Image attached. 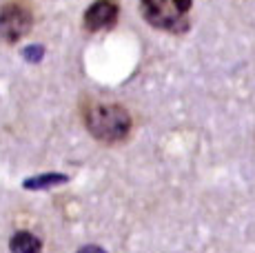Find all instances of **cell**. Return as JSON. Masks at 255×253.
Returning a JSON list of instances; mask_svg holds the SVG:
<instances>
[{
	"label": "cell",
	"instance_id": "3",
	"mask_svg": "<svg viewBox=\"0 0 255 253\" xmlns=\"http://www.w3.org/2000/svg\"><path fill=\"white\" fill-rule=\"evenodd\" d=\"M33 27V11L24 0H9L0 7V38L9 45L22 40Z\"/></svg>",
	"mask_w": 255,
	"mask_h": 253
},
{
	"label": "cell",
	"instance_id": "1",
	"mask_svg": "<svg viewBox=\"0 0 255 253\" xmlns=\"http://www.w3.org/2000/svg\"><path fill=\"white\" fill-rule=\"evenodd\" d=\"M82 123L98 142L105 144L125 142L133 129L131 114L118 102H85L82 105Z\"/></svg>",
	"mask_w": 255,
	"mask_h": 253
},
{
	"label": "cell",
	"instance_id": "2",
	"mask_svg": "<svg viewBox=\"0 0 255 253\" xmlns=\"http://www.w3.org/2000/svg\"><path fill=\"white\" fill-rule=\"evenodd\" d=\"M193 0H140V13L153 29L169 33H184L189 29V13Z\"/></svg>",
	"mask_w": 255,
	"mask_h": 253
},
{
	"label": "cell",
	"instance_id": "4",
	"mask_svg": "<svg viewBox=\"0 0 255 253\" xmlns=\"http://www.w3.org/2000/svg\"><path fill=\"white\" fill-rule=\"evenodd\" d=\"M118 18H120V4H118V0H96L85 11L82 27L89 33L107 31V29L116 27Z\"/></svg>",
	"mask_w": 255,
	"mask_h": 253
},
{
	"label": "cell",
	"instance_id": "6",
	"mask_svg": "<svg viewBox=\"0 0 255 253\" xmlns=\"http://www.w3.org/2000/svg\"><path fill=\"white\" fill-rule=\"evenodd\" d=\"M67 180H69V176H65V173H42V176H33L24 180L22 187L27 191H42V189L56 187V184H65Z\"/></svg>",
	"mask_w": 255,
	"mask_h": 253
},
{
	"label": "cell",
	"instance_id": "7",
	"mask_svg": "<svg viewBox=\"0 0 255 253\" xmlns=\"http://www.w3.org/2000/svg\"><path fill=\"white\" fill-rule=\"evenodd\" d=\"M78 253H107V251L100 249L98 245H87V247H82V249L78 251Z\"/></svg>",
	"mask_w": 255,
	"mask_h": 253
},
{
	"label": "cell",
	"instance_id": "5",
	"mask_svg": "<svg viewBox=\"0 0 255 253\" xmlns=\"http://www.w3.org/2000/svg\"><path fill=\"white\" fill-rule=\"evenodd\" d=\"M9 249H11V253H40L42 245L33 233L18 231L16 236L11 238V242H9Z\"/></svg>",
	"mask_w": 255,
	"mask_h": 253
}]
</instances>
